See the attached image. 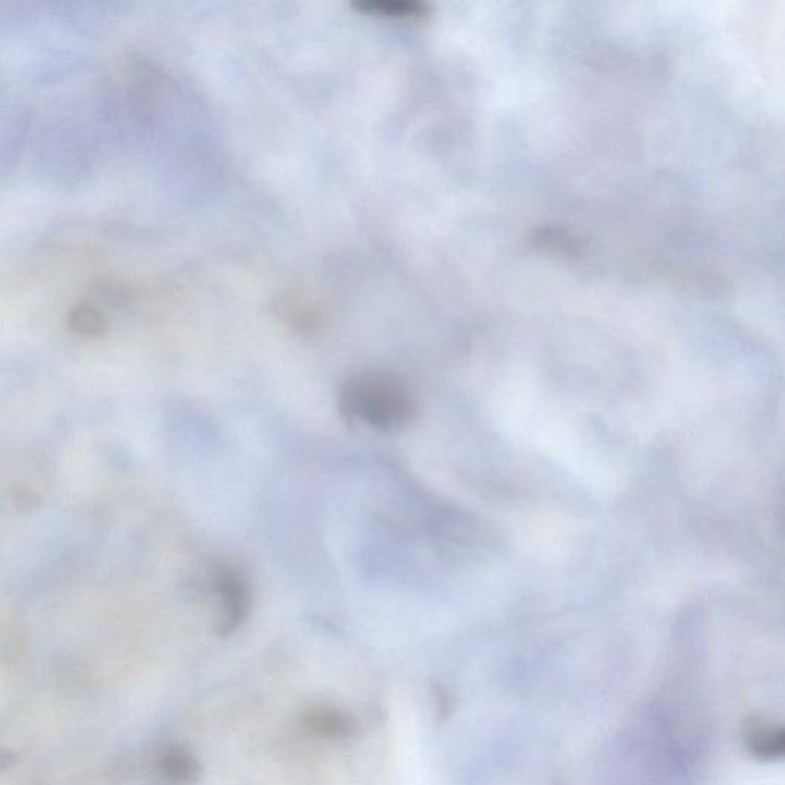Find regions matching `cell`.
Masks as SVG:
<instances>
[{"instance_id": "cell-1", "label": "cell", "mask_w": 785, "mask_h": 785, "mask_svg": "<svg viewBox=\"0 0 785 785\" xmlns=\"http://www.w3.org/2000/svg\"><path fill=\"white\" fill-rule=\"evenodd\" d=\"M339 408L349 419L381 431L398 430L413 422L418 401L410 385L385 372L362 373L345 382Z\"/></svg>"}, {"instance_id": "cell-2", "label": "cell", "mask_w": 785, "mask_h": 785, "mask_svg": "<svg viewBox=\"0 0 785 785\" xmlns=\"http://www.w3.org/2000/svg\"><path fill=\"white\" fill-rule=\"evenodd\" d=\"M215 591L220 597V634H234L244 625L252 606V589L246 574L232 563H221L212 577Z\"/></svg>"}, {"instance_id": "cell-3", "label": "cell", "mask_w": 785, "mask_h": 785, "mask_svg": "<svg viewBox=\"0 0 785 785\" xmlns=\"http://www.w3.org/2000/svg\"><path fill=\"white\" fill-rule=\"evenodd\" d=\"M304 729L326 740H345L358 733V721L350 713L333 707H313L301 717Z\"/></svg>"}, {"instance_id": "cell-4", "label": "cell", "mask_w": 785, "mask_h": 785, "mask_svg": "<svg viewBox=\"0 0 785 785\" xmlns=\"http://www.w3.org/2000/svg\"><path fill=\"white\" fill-rule=\"evenodd\" d=\"M158 775L169 785H194L201 776V766L198 759L183 747H165L158 753Z\"/></svg>"}, {"instance_id": "cell-5", "label": "cell", "mask_w": 785, "mask_h": 785, "mask_svg": "<svg viewBox=\"0 0 785 785\" xmlns=\"http://www.w3.org/2000/svg\"><path fill=\"white\" fill-rule=\"evenodd\" d=\"M69 329L85 338H96L106 329L105 316L91 304H79L68 316Z\"/></svg>"}, {"instance_id": "cell-6", "label": "cell", "mask_w": 785, "mask_h": 785, "mask_svg": "<svg viewBox=\"0 0 785 785\" xmlns=\"http://www.w3.org/2000/svg\"><path fill=\"white\" fill-rule=\"evenodd\" d=\"M364 10H370L372 13L384 14V16L395 17H414L422 16L424 7L419 4H408V2H376V4L364 5Z\"/></svg>"}, {"instance_id": "cell-7", "label": "cell", "mask_w": 785, "mask_h": 785, "mask_svg": "<svg viewBox=\"0 0 785 785\" xmlns=\"http://www.w3.org/2000/svg\"><path fill=\"white\" fill-rule=\"evenodd\" d=\"M11 500L22 511L36 510L40 505V496L23 483H14L11 487Z\"/></svg>"}, {"instance_id": "cell-8", "label": "cell", "mask_w": 785, "mask_h": 785, "mask_svg": "<svg viewBox=\"0 0 785 785\" xmlns=\"http://www.w3.org/2000/svg\"><path fill=\"white\" fill-rule=\"evenodd\" d=\"M14 758H16L14 753L8 752V750H0V772H4L8 767L13 766Z\"/></svg>"}]
</instances>
